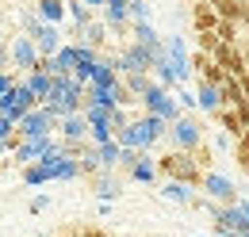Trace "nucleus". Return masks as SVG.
Returning a JSON list of instances; mask_svg holds the SVG:
<instances>
[{
    "instance_id": "1",
    "label": "nucleus",
    "mask_w": 249,
    "mask_h": 237,
    "mask_svg": "<svg viewBox=\"0 0 249 237\" xmlns=\"http://www.w3.org/2000/svg\"><path fill=\"white\" fill-rule=\"evenodd\" d=\"M161 172H169L173 180H184V184H199V165H196V157H184V153H165Z\"/></svg>"
},
{
    "instance_id": "2",
    "label": "nucleus",
    "mask_w": 249,
    "mask_h": 237,
    "mask_svg": "<svg viewBox=\"0 0 249 237\" xmlns=\"http://www.w3.org/2000/svg\"><path fill=\"white\" fill-rule=\"evenodd\" d=\"M211 58H215L218 65L230 73V77H242V73H246V58H242V50H238L234 42H222V46H218Z\"/></svg>"
},
{
    "instance_id": "3",
    "label": "nucleus",
    "mask_w": 249,
    "mask_h": 237,
    "mask_svg": "<svg viewBox=\"0 0 249 237\" xmlns=\"http://www.w3.org/2000/svg\"><path fill=\"white\" fill-rule=\"evenodd\" d=\"M192 23H196V31H215L218 23H222V16L215 12V4H211V0H199V4H196V12H192Z\"/></svg>"
},
{
    "instance_id": "4",
    "label": "nucleus",
    "mask_w": 249,
    "mask_h": 237,
    "mask_svg": "<svg viewBox=\"0 0 249 237\" xmlns=\"http://www.w3.org/2000/svg\"><path fill=\"white\" fill-rule=\"evenodd\" d=\"M218 100H222L226 107H242V103H249V100H246V88H242V81H238V77H226V81L218 85Z\"/></svg>"
},
{
    "instance_id": "5",
    "label": "nucleus",
    "mask_w": 249,
    "mask_h": 237,
    "mask_svg": "<svg viewBox=\"0 0 249 237\" xmlns=\"http://www.w3.org/2000/svg\"><path fill=\"white\" fill-rule=\"evenodd\" d=\"M234 161L242 165V169H249V130L238 138V149H234Z\"/></svg>"
},
{
    "instance_id": "6",
    "label": "nucleus",
    "mask_w": 249,
    "mask_h": 237,
    "mask_svg": "<svg viewBox=\"0 0 249 237\" xmlns=\"http://www.w3.org/2000/svg\"><path fill=\"white\" fill-rule=\"evenodd\" d=\"M199 46H203L207 54H215L218 46H222V38H218V31H199Z\"/></svg>"
},
{
    "instance_id": "7",
    "label": "nucleus",
    "mask_w": 249,
    "mask_h": 237,
    "mask_svg": "<svg viewBox=\"0 0 249 237\" xmlns=\"http://www.w3.org/2000/svg\"><path fill=\"white\" fill-rule=\"evenodd\" d=\"M215 31H218V38H222V42H234V38H238V23H234V19H222Z\"/></svg>"
},
{
    "instance_id": "8",
    "label": "nucleus",
    "mask_w": 249,
    "mask_h": 237,
    "mask_svg": "<svg viewBox=\"0 0 249 237\" xmlns=\"http://www.w3.org/2000/svg\"><path fill=\"white\" fill-rule=\"evenodd\" d=\"M192 157H196V165H203V169L211 165V149H207V146H199L196 153H192Z\"/></svg>"
},
{
    "instance_id": "9",
    "label": "nucleus",
    "mask_w": 249,
    "mask_h": 237,
    "mask_svg": "<svg viewBox=\"0 0 249 237\" xmlns=\"http://www.w3.org/2000/svg\"><path fill=\"white\" fill-rule=\"evenodd\" d=\"M238 81H242V88H246V96H249V69L242 73V77H238Z\"/></svg>"
},
{
    "instance_id": "10",
    "label": "nucleus",
    "mask_w": 249,
    "mask_h": 237,
    "mask_svg": "<svg viewBox=\"0 0 249 237\" xmlns=\"http://www.w3.org/2000/svg\"><path fill=\"white\" fill-rule=\"evenodd\" d=\"M238 111H242V118H246V126H249V103H242Z\"/></svg>"
},
{
    "instance_id": "11",
    "label": "nucleus",
    "mask_w": 249,
    "mask_h": 237,
    "mask_svg": "<svg viewBox=\"0 0 249 237\" xmlns=\"http://www.w3.org/2000/svg\"><path fill=\"white\" fill-rule=\"evenodd\" d=\"M85 237H107V234H104V230H89Z\"/></svg>"
},
{
    "instance_id": "12",
    "label": "nucleus",
    "mask_w": 249,
    "mask_h": 237,
    "mask_svg": "<svg viewBox=\"0 0 249 237\" xmlns=\"http://www.w3.org/2000/svg\"><path fill=\"white\" fill-rule=\"evenodd\" d=\"M65 237H77V234H65Z\"/></svg>"
}]
</instances>
